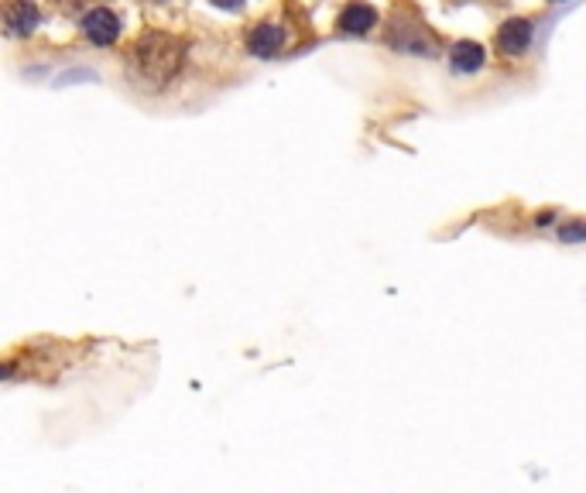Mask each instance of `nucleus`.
<instances>
[{"instance_id": "obj_1", "label": "nucleus", "mask_w": 586, "mask_h": 493, "mask_svg": "<svg viewBox=\"0 0 586 493\" xmlns=\"http://www.w3.org/2000/svg\"><path fill=\"white\" fill-rule=\"evenodd\" d=\"M186 48L175 42L172 35H144L138 45L131 48L127 59V72H131L134 86H148V90H162L168 79L179 72Z\"/></svg>"}, {"instance_id": "obj_2", "label": "nucleus", "mask_w": 586, "mask_h": 493, "mask_svg": "<svg viewBox=\"0 0 586 493\" xmlns=\"http://www.w3.org/2000/svg\"><path fill=\"white\" fill-rule=\"evenodd\" d=\"M388 45L395 48V52L422 55V59H432V55H436V42H432V35L422 28L419 21L408 18V14H395V18H391Z\"/></svg>"}, {"instance_id": "obj_3", "label": "nucleus", "mask_w": 586, "mask_h": 493, "mask_svg": "<svg viewBox=\"0 0 586 493\" xmlns=\"http://www.w3.org/2000/svg\"><path fill=\"white\" fill-rule=\"evenodd\" d=\"M532 38H535V24L532 21H528V18H511V21L501 24V31H497V52L518 59V55L528 52Z\"/></svg>"}, {"instance_id": "obj_4", "label": "nucleus", "mask_w": 586, "mask_h": 493, "mask_svg": "<svg viewBox=\"0 0 586 493\" xmlns=\"http://www.w3.org/2000/svg\"><path fill=\"white\" fill-rule=\"evenodd\" d=\"M83 35L90 38L93 45H114L120 38V18L107 7H96L83 18Z\"/></svg>"}, {"instance_id": "obj_5", "label": "nucleus", "mask_w": 586, "mask_h": 493, "mask_svg": "<svg viewBox=\"0 0 586 493\" xmlns=\"http://www.w3.org/2000/svg\"><path fill=\"white\" fill-rule=\"evenodd\" d=\"M336 28H340V35H367L371 28H377V11L371 4H364V0H353V4L340 11Z\"/></svg>"}, {"instance_id": "obj_6", "label": "nucleus", "mask_w": 586, "mask_h": 493, "mask_svg": "<svg viewBox=\"0 0 586 493\" xmlns=\"http://www.w3.org/2000/svg\"><path fill=\"white\" fill-rule=\"evenodd\" d=\"M247 48H251V55H258V59H275L285 48V28H278V24H258V28L251 31V38H247Z\"/></svg>"}, {"instance_id": "obj_7", "label": "nucleus", "mask_w": 586, "mask_h": 493, "mask_svg": "<svg viewBox=\"0 0 586 493\" xmlns=\"http://www.w3.org/2000/svg\"><path fill=\"white\" fill-rule=\"evenodd\" d=\"M4 21H7V35L24 38V35H31V31L38 28V21H42V14H38V7L31 4V0H14V4L7 7Z\"/></svg>"}, {"instance_id": "obj_8", "label": "nucleus", "mask_w": 586, "mask_h": 493, "mask_svg": "<svg viewBox=\"0 0 586 493\" xmlns=\"http://www.w3.org/2000/svg\"><path fill=\"white\" fill-rule=\"evenodd\" d=\"M484 62H487V52L477 42H456L449 48V66H453V72H460V76L484 69Z\"/></svg>"}, {"instance_id": "obj_9", "label": "nucleus", "mask_w": 586, "mask_h": 493, "mask_svg": "<svg viewBox=\"0 0 586 493\" xmlns=\"http://www.w3.org/2000/svg\"><path fill=\"white\" fill-rule=\"evenodd\" d=\"M563 240H586V223H580V226H566V230H563Z\"/></svg>"}, {"instance_id": "obj_10", "label": "nucleus", "mask_w": 586, "mask_h": 493, "mask_svg": "<svg viewBox=\"0 0 586 493\" xmlns=\"http://www.w3.org/2000/svg\"><path fill=\"white\" fill-rule=\"evenodd\" d=\"M216 7H223V11H240L244 7V0H213Z\"/></svg>"}]
</instances>
